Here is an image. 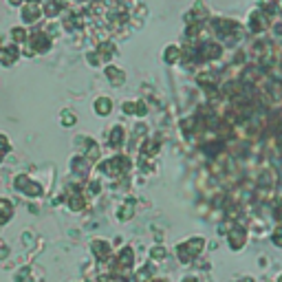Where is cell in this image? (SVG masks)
I'll return each mask as SVG.
<instances>
[{"instance_id":"6da1fadb","label":"cell","mask_w":282,"mask_h":282,"mask_svg":"<svg viewBox=\"0 0 282 282\" xmlns=\"http://www.w3.org/2000/svg\"><path fill=\"white\" fill-rule=\"evenodd\" d=\"M203 247H205V238L194 236V238H190L187 243L179 245V247H177V256H179V260H181L183 265H190L192 260H194L196 256L203 251Z\"/></svg>"},{"instance_id":"7a4b0ae2","label":"cell","mask_w":282,"mask_h":282,"mask_svg":"<svg viewBox=\"0 0 282 282\" xmlns=\"http://www.w3.org/2000/svg\"><path fill=\"white\" fill-rule=\"evenodd\" d=\"M128 167H130V161L126 157H113L108 161L100 163V170L104 174H108V177H121Z\"/></svg>"},{"instance_id":"3957f363","label":"cell","mask_w":282,"mask_h":282,"mask_svg":"<svg viewBox=\"0 0 282 282\" xmlns=\"http://www.w3.org/2000/svg\"><path fill=\"white\" fill-rule=\"evenodd\" d=\"M16 187H18L20 192H24V194H29L31 199L42 196V185H40V183H33L29 177H24V174L16 177Z\"/></svg>"},{"instance_id":"277c9868","label":"cell","mask_w":282,"mask_h":282,"mask_svg":"<svg viewBox=\"0 0 282 282\" xmlns=\"http://www.w3.org/2000/svg\"><path fill=\"white\" fill-rule=\"evenodd\" d=\"M227 243H230V247L234 249V251L243 249L245 243H247V230H245V227H240V225L232 227L230 234H227Z\"/></svg>"},{"instance_id":"5b68a950","label":"cell","mask_w":282,"mask_h":282,"mask_svg":"<svg viewBox=\"0 0 282 282\" xmlns=\"http://www.w3.org/2000/svg\"><path fill=\"white\" fill-rule=\"evenodd\" d=\"M91 249H93V256H95L100 263H106V260L110 258V245L106 243V240H93Z\"/></svg>"},{"instance_id":"8992f818","label":"cell","mask_w":282,"mask_h":282,"mask_svg":"<svg viewBox=\"0 0 282 282\" xmlns=\"http://www.w3.org/2000/svg\"><path fill=\"white\" fill-rule=\"evenodd\" d=\"M29 42L33 44V49H35V51H38V53L49 51V47H51V40H49L44 33H33V35H31V38H29Z\"/></svg>"},{"instance_id":"52a82bcc","label":"cell","mask_w":282,"mask_h":282,"mask_svg":"<svg viewBox=\"0 0 282 282\" xmlns=\"http://www.w3.org/2000/svg\"><path fill=\"white\" fill-rule=\"evenodd\" d=\"M16 58H18V49H16V47H5V49H0V62L5 64V66L14 64Z\"/></svg>"},{"instance_id":"ba28073f","label":"cell","mask_w":282,"mask_h":282,"mask_svg":"<svg viewBox=\"0 0 282 282\" xmlns=\"http://www.w3.org/2000/svg\"><path fill=\"white\" fill-rule=\"evenodd\" d=\"M40 16H42V14H40V7L33 5V2H29V5L22 9V20H24V22H35Z\"/></svg>"},{"instance_id":"9c48e42d","label":"cell","mask_w":282,"mask_h":282,"mask_svg":"<svg viewBox=\"0 0 282 282\" xmlns=\"http://www.w3.org/2000/svg\"><path fill=\"white\" fill-rule=\"evenodd\" d=\"M11 216H14V203L9 199H0V220L7 223L11 220Z\"/></svg>"},{"instance_id":"30bf717a","label":"cell","mask_w":282,"mask_h":282,"mask_svg":"<svg viewBox=\"0 0 282 282\" xmlns=\"http://www.w3.org/2000/svg\"><path fill=\"white\" fill-rule=\"evenodd\" d=\"M71 167H73V172L80 174V177H86V174H88V161L84 157H75V159H73Z\"/></svg>"},{"instance_id":"8fae6325","label":"cell","mask_w":282,"mask_h":282,"mask_svg":"<svg viewBox=\"0 0 282 282\" xmlns=\"http://www.w3.org/2000/svg\"><path fill=\"white\" fill-rule=\"evenodd\" d=\"M152 276H154V267L152 265H146V267H141L134 273V282H150Z\"/></svg>"},{"instance_id":"7c38bea8","label":"cell","mask_w":282,"mask_h":282,"mask_svg":"<svg viewBox=\"0 0 282 282\" xmlns=\"http://www.w3.org/2000/svg\"><path fill=\"white\" fill-rule=\"evenodd\" d=\"M121 144H124V128H121V126H115L113 133H110V146H113V148H119Z\"/></svg>"},{"instance_id":"4fadbf2b","label":"cell","mask_w":282,"mask_h":282,"mask_svg":"<svg viewBox=\"0 0 282 282\" xmlns=\"http://www.w3.org/2000/svg\"><path fill=\"white\" fill-rule=\"evenodd\" d=\"M110 106H113V101H110L108 97H100V100L95 101V113L97 115H108Z\"/></svg>"},{"instance_id":"5bb4252c","label":"cell","mask_w":282,"mask_h":282,"mask_svg":"<svg viewBox=\"0 0 282 282\" xmlns=\"http://www.w3.org/2000/svg\"><path fill=\"white\" fill-rule=\"evenodd\" d=\"M68 207H71L73 212H80L82 207H84V199H82V194H77V192H73V194L68 196Z\"/></svg>"},{"instance_id":"9a60e30c","label":"cell","mask_w":282,"mask_h":282,"mask_svg":"<svg viewBox=\"0 0 282 282\" xmlns=\"http://www.w3.org/2000/svg\"><path fill=\"white\" fill-rule=\"evenodd\" d=\"M133 212H134V201H126L124 205H121V210H119V218L128 220L130 216H133Z\"/></svg>"},{"instance_id":"2e32d148","label":"cell","mask_w":282,"mask_h":282,"mask_svg":"<svg viewBox=\"0 0 282 282\" xmlns=\"http://www.w3.org/2000/svg\"><path fill=\"white\" fill-rule=\"evenodd\" d=\"M106 73H108L110 82H115V84H124V80H126V77H124V73H121L119 68H115V66H108V71H106Z\"/></svg>"},{"instance_id":"e0dca14e","label":"cell","mask_w":282,"mask_h":282,"mask_svg":"<svg viewBox=\"0 0 282 282\" xmlns=\"http://www.w3.org/2000/svg\"><path fill=\"white\" fill-rule=\"evenodd\" d=\"M166 256H167V249L166 247H161V245H154V247H150V258L161 260V258H166Z\"/></svg>"},{"instance_id":"ac0fdd59","label":"cell","mask_w":282,"mask_h":282,"mask_svg":"<svg viewBox=\"0 0 282 282\" xmlns=\"http://www.w3.org/2000/svg\"><path fill=\"white\" fill-rule=\"evenodd\" d=\"M177 60H179V49L177 47H167L166 49V62L172 64V62H177Z\"/></svg>"},{"instance_id":"d6986e66","label":"cell","mask_w":282,"mask_h":282,"mask_svg":"<svg viewBox=\"0 0 282 282\" xmlns=\"http://www.w3.org/2000/svg\"><path fill=\"white\" fill-rule=\"evenodd\" d=\"M7 152H9V141H7L5 134H0V161L5 159Z\"/></svg>"},{"instance_id":"ffe728a7","label":"cell","mask_w":282,"mask_h":282,"mask_svg":"<svg viewBox=\"0 0 282 282\" xmlns=\"http://www.w3.org/2000/svg\"><path fill=\"white\" fill-rule=\"evenodd\" d=\"M271 240H273V245H276V247H282V227H278V230H273V234H271Z\"/></svg>"},{"instance_id":"44dd1931","label":"cell","mask_w":282,"mask_h":282,"mask_svg":"<svg viewBox=\"0 0 282 282\" xmlns=\"http://www.w3.org/2000/svg\"><path fill=\"white\" fill-rule=\"evenodd\" d=\"M11 33H14V40H16V42H22V40H27V31L20 29V27H18V29H14Z\"/></svg>"},{"instance_id":"7402d4cb","label":"cell","mask_w":282,"mask_h":282,"mask_svg":"<svg viewBox=\"0 0 282 282\" xmlns=\"http://www.w3.org/2000/svg\"><path fill=\"white\" fill-rule=\"evenodd\" d=\"M16 282H31V276L27 269H20V273L16 276Z\"/></svg>"},{"instance_id":"603a6c76","label":"cell","mask_w":282,"mask_h":282,"mask_svg":"<svg viewBox=\"0 0 282 282\" xmlns=\"http://www.w3.org/2000/svg\"><path fill=\"white\" fill-rule=\"evenodd\" d=\"M62 121H64V126H73L75 124V115H71V113H62Z\"/></svg>"},{"instance_id":"cb8c5ba5","label":"cell","mask_w":282,"mask_h":282,"mask_svg":"<svg viewBox=\"0 0 282 282\" xmlns=\"http://www.w3.org/2000/svg\"><path fill=\"white\" fill-rule=\"evenodd\" d=\"M88 192H91V194H100V183L91 181V183H88Z\"/></svg>"},{"instance_id":"d4e9b609","label":"cell","mask_w":282,"mask_h":282,"mask_svg":"<svg viewBox=\"0 0 282 282\" xmlns=\"http://www.w3.org/2000/svg\"><path fill=\"white\" fill-rule=\"evenodd\" d=\"M7 253H9V249H7L5 245H0V258H5Z\"/></svg>"},{"instance_id":"484cf974","label":"cell","mask_w":282,"mask_h":282,"mask_svg":"<svg viewBox=\"0 0 282 282\" xmlns=\"http://www.w3.org/2000/svg\"><path fill=\"white\" fill-rule=\"evenodd\" d=\"M183 282H196V278H192V276H187V278H183Z\"/></svg>"},{"instance_id":"4316f807","label":"cell","mask_w":282,"mask_h":282,"mask_svg":"<svg viewBox=\"0 0 282 282\" xmlns=\"http://www.w3.org/2000/svg\"><path fill=\"white\" fill-rule=\"evenodd\" d=\"M11 5H20V2H22V0H9Z\"/></svg>"},{"instance_id":"83f0119b","label":"cell","mask_w":282,"mask_h":282,"mask_svg":"<svg viewBox=\"0 0 282 282\" xmlns=\"http://www.w3.org/2000/svg\"><path fill=\"white\" fill-rule=\"evenodd\" d=\"M240 282H251V280H249V278H245V280H240Z\"/></svg>"},{"instance_id":"f1b7e54d","label":"cell","mask_w":282,"mask_h":282,"mask_svg":"<svg viewBox=\"0 0 282 282\" xmlns=\"http://www.w3.org/2000/svg\"><path fill=\"white\" fill-rule=\"evenodd\" d=\"M152 282H166V280H152Z\"/></svg>"},{"instance_id":"f546056e","label":"cell","mask_w":282,"mask_h":282,"mask_svg":"<svg viewBox=\"0 0 282 282\" xmlns=\"http://www.w3.org/2000/svg\"><path fill=\"white\" fill-rule=\"evenodd\" d=\"M278 282H282V276H280V278H278Z\"/></svg>"},{"instance_id":"4dcf8cb0","label":"cell","mask_w":282,"mask_h":282,"mask_svg":"<svg viewBox=\"0 0 282 282\" xmlns=\"http://www.w3.org/2000/svg\"><path fill=\"white\" fill-rule=\"evenodd\" d=\"M2 225H5V223H2V220H0V227H2Z\"/></svg>"}]
</instances>
